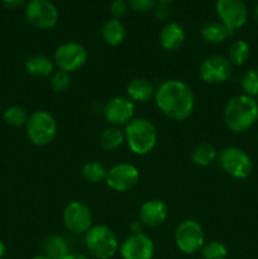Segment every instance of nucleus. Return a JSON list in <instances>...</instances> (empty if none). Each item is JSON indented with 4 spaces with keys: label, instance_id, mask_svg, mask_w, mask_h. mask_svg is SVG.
Here are the masks:
<instances>
[{
    "label": "nucleus",
    "instance_id": "obj_1",
    "mask_svg": "<svg viewBox=\"0 0 258 259\" xmlns=\"http://www.w3.org/2000/svg\"><path fill=\"white\" fill-rule=\"evenodd\" d=\"M156 105L167 118L175 121L186 120L195 106L191 88L180 80H169L156 89Z\"/></svg>",
    "mask_w": 258,
    "mask_h": 259
},
{
    "label": "nucleus",
    "instance_id": "obj_2",
    "mask_svg": "<svg viewBox=\"0 0 258 259\" xmlns=\"http://www.w3.org/2000/svg\"><path fill=\"white\" fill-rule=\"evenodd\" d=\"M258 119L257 100L248 95H238L228 101L224 109V121L234 133L249 129Z\"/></svg>",
    "mask_w": 258,
    "mask_h": 259
},
{
    "label": "nucleus",
    "instance_id": "obj_3",
    "mask_svg": "<svg viewBox=\"0 0 258 259\" xmlns=\"http://www.w3.org/2000/svg\"><path fill=\"white\" fill-rule=\"evenodd\" d=\"M125 142L134 154L146 156L153 151L158 133L152 121L144 118H133L124 129Z\"/></svg>",
    "mask_w": 258,
    "mask_h": 259
},
{
    "label": "nucleus",
    "instance_id": "obj_4",
    "mask_svg": "<svg viewBox=\"0 0 258 259\" xmlns=\"http://www.w3.org/2000/svg\"><path fill=\"white\" fill-rule=\"evenodd\" d=\"M85 244L91 255L98 259H110L119 250L115 233L106 225L91 227L85 234Z\"/></svg>",
    "mask_w": 258,
    "mask_h": 259
},
{
    "label": "nucleus",
    "instance_id": "obj_5",
    "mask_svg": "<svg viewBox=\"0 0 258 259\" xmlns=\"http://www.w3.org/2000/svg\"><path fill=\"white\" fill-rule=\"evenodd\" d=\"M27 136L35 146H47L57 134V121L52 114L45 110H37L28 116Z\"/></svg>",
    "mask_w": 258,
    "mask_h": 259
},
{
    "label": "nucleus",
    "instance_id": "obj_6",
    "mask_svg": "<svg viewBox=\"0 0 258 259\" xmlns=\"http://www.w3.org/2000/svg\"><path fill=\"white\" fill-rule=\"evenodd\" d=\"M218 162L223 171L234 179H247L252 174V159L247 152L239 147H227L223 149L218 157Z\"/></svg>",
    "mask_w": 258,
    "mask_h": 259
},
{
    "label": "nucleus",
    "instance_id": "obj_7",
    "mask_svg": "<svg viewBox=\"0 0 258 259\" xmlns=\"http://www.w3.org/2000/svg\"><path fill=\"white\" fill-rule=\"evenodd\" d=\"M175 243L185 254L199 252L205 244V234L202 227L195 220H184L175 232Z\"/></svg>",
    "mask_w": 258,
    "mask_h": 259
},
{
    "label": "nucleus",
    "instance_id": "obj_8",
    "mask_svg": "<svg viewBox=\"0 0 258 259\" xmlns=\"http://www.w3.org/2000/svg\"><path fill=\"white\" fill-rule=\"evenodd\" d=\"M88 51L77 42H67L61 45L55 52V65L58 70L71 73L80 70L88 62Z\"/></svg>",
    "mask_w": 258,
    "mask_h": 259
},
{
    "label": "nucleus",
    "instance_id": "obj_9",
    "mask_svg": "<svg viewBox=\"0 0 258 259\" xmlns=\"http://www.w3.org/2000/svg\"><path fill=\"white\" fill-rule=\"evenodd\" d=\"M25 17L38 29H51L58 20V10L50 0H29L25 8Z\"/></svg>",
    "mask_w": 258,
    "mask_h": 259
},
{
    "label": "nucleus",
    "instance_id": "obj_10",
    "mask_svg": "<svg viewBox=\"0 0 258 259\" xmlns=\"http://www.w3.org/2000/svg\"><path fill=\"white\" fill-rule=\"evenodd\" d=\"M63 224L72 234H86L93 227V215L86 204L72 201L63 210Z\"/></svg>",
    "mask_w": 258,
    "mask_h": 259
},
{
    "label": "nucleus",
    "instance_id": "obj_11",
    "mask_svg": "<svg viewBox=\"0 0 258 259\" xmlns=\"http://www.w3.org/2000/svg\"><path fill=\"white\" fill-rule=\"evenodd\" d=\"M218 17L230 29L243 27L248 20V8L243 0H217Z\"/></svg>",
    "mask_w": 258,
    "mask_h": 259
},
{
    "label": "nucleus",
    "instance_id": "obj_12",
    "mask_svg": "<svg viewBox=\"0 0 258 259\" xmlns=\"http://www.w3.org/2000/svg\"><path fill=\"white\" fill-rule=\"evenodd\" d=\"M199 73L204 82L210 85L222 83L232 75V63L223 56H210L202 61Z\"/></svg>",
    "mask_w": 258,
    "mask_h": 259
},
{
    "label": "nucleus",
    "instance_id": "obj_13",
    "mask_svg": "<svg viewBox=\"0 0 258 259\" xmlns=\"http://www.w3.org/2000/svg\"><path fill=\"white\" fill-rule=\"evenodd\" d=\"M139 181V171L134 164L118 163L108 171L105 182L110 189L119 192H125L133 189Z\"/></svg>",
    "mask_w": 258,
    "mask_h": 259
},
{
    "label": "nucleus",
    "instance_id": "obj_14",
    "mask_svg": "<svg viewBox=\"0 0 258 259\" xmlns=\"http://www.w3.org/2000/svg\"><path fill=\"white\" fill-rule=\"evenodd\" d=\"M119 252L123 259H152L154 244L144 233H136L121 243Z\"/></svg>",
    "mask_w": 258,
    "mask_h": 259
},
{
    "label": "nucleus",
    "instance_id": "obj_15",
    "mask_svg": "<svg viewBox=\"0 0 258 259\" xmlns=\"http://www.w3.org/2000/svg\"><path fill=\"white\" fill-rule=\"evenodd\" d=\"M134 103L131 99L125 96H115L104 106V116L111 125H126L134 118Z\"/></svg>",
    "mask_w": 258,
    "mask_h": 259
},
{
    "label": "nucleus",
    "instance_id": "obj_16",
    "mask_svg": "<svg viewBox=\"0 0 258 259\" xmlns=\"http://www.w3.org/2000/svg\"><path fill=\"white\" fill-rule=\"evenodd\" d=\"M168 217V207L161 200H148L139 210V219L146 227H159Z\"/></svg>",
    "mask_w": 258,
    "mask_h": 259
},
{
    "label": "nucleus",
    "instance_id": "obj_17",
    "mask_svg": "<svg viewBox=\"0 0 258 259\" xmlns=\"http://www.w3.org/2000/svg\"><path fill=\"white\" fill-rule=\"evenodd\" d=\"M185 30L179 23L171 22L159 32V43L167 51H176L184 45Z\"/></svg>",
    "mask_w": 258,
    "mask_h": 259
},
{
    "label": "nucleus",
    "instance_id": "obj_18",
    "mask_svg": "<svg viewBox=\"0 0 258 259\" xmlns=\"http://www.w3.org/2000/svg\"><path fill=\"white\" fill-rule=\"evenodd\" d=\"M126 94L132 101L136 103H146L156 94L153 83L146 78H134L129 82L126 88Z\"/></svg>",
    "mask_w": 258,
    "mask_h": 259
},
{
    "label": "nucleus",
    "instance_id": "obj_19",
    "mask_svg": "<svg viewBox=\"0 0 258 259\" xmlns=\"http://www.w3.org/2000/svg\"><path fill=\"white\" fill-rule=\"evenodd\" d=\"M25 70L30 76L34 77H48L55 70V62L47 56L34 55L25 62Z\"/></svg>",
    "mask_w": 258,
    "mask_h": 259
},
{
    "label": "nucleus",
    "instance_id": "obj_20",
    "mask_svg": "<svg viewBox=\"0 0 258 259\" xmlns=\"http://www.w3.org/2000/svg\"><path fill=\"white\" fill-rule=\"evenodd\" d=\"M234 30L230 29L229 27L222 22H210L202 27L201 35L206 42L209 43H222L229 37H232Z\"/></svg>",
    "mask_w": 258,
    "mask_h": 259
},
{
    "label": "nucleus",
    "instance_id": "obj_21",
    "mask_svg": "<svg viewBox=\"0 0 258 259\" xmlns=\"http://www.w3.org/2000/svg\"><path fill=\"white\" fill-rule=\"evenodd\" d=\"M101 35L109 46H119L125 39V28L119 19H109L101 28Z\"/></svg>",
    "mask_w": 258,
    "mask_h": 259
},
{
    "label": "nucleus",
    "instance_id": "obj_22",
    "mask_svg": "<svg viewBox=\"0 0 258 259\" xmlns=\"http://www.w3.org/2000/svg\"><path fill=\"white\" fill-rule=\"evenodd\" d=\"M219 157V152L215 148L212 144L202 143L195 147L194 151L191 152V161L194 162L196 166L206 167L214 163Z\"/></svg>",
    "mask_w": 258,
    "mask_h": 259
},
{
    "label": "nucleus",
    "instance_id": "obj_23",
    "mask_svg": "<svg viewBox=\"0 0 258 259\" xmlns=\"http://www.w3.org/2000/svg\"><path fill=\"white\" fill-rule=\"evenodd\" d=\"M45 255H47L51 259H63L68 254V244L67 240L61 235H50L46 239L45 245Z\"/></svg>",
    "mask_w": 258,
    "mask_h": 259
},
{
    "label": "nucleus",
    "instance_id": "obj_24",
    "mask_svg": "<svg viewBox=\"0 0 258 259\" xmlns=\"http://www.w3.org/2000/svg\"><path fill=\"white\" fill-rule=\"evenodd\" d=\"M124 141H125L124 131L115 125L104 129L103 133L100 134V139H99L101 148L105 151H114V149L119 148L124 143Z\"/></svg>",
    "mask_w": 258,
    "mask_h": 259
},
{
    "label": "nucleus",
    "instance_id": "obj_25",
    "mask_svg": "<svg viewBox=\"0 0 258 259\" xmlns=\"http://www.w3.org/2000/svg\"><path fill=\"white\" fill-rule=\"evenodd\" d=\"M249 45L245 40L238 39L232 43L228 51V60L232 65L242 66L243 63L247 62L248 57H249Z\"/></svg>",
    "mask_w": 258,
    "mask_h": 259
},
{
    "label": "nucleus",
    "instance_id": "obj_26",
    "mask_svg": "<svg viewBox=\"0 0 258 259\" xmlns=\"http://www.w3.org/2000/svg\"><path fill=\"white\" fill-rule=\"evenodd\" d=\"M108 176V169L99 162H88L82 167V177L90 184H100L105 181Z\"/></svg>",
    "mask_w": 258,
    "mask_h": 259
},
{
    "label": "nucleus",
    "instance_id": "obj_27",
    "mask_svg": "<svg viewBox=\"0 0 258 259\" xmlns=\"http://www.w3.org/2000/svg\"><path fill=\"white\" fill-rule=\"evenodd\" d=\"M3 118H4L5 123L10 126H22L24 124H27L28 121V114L25 111V109H23L22 106L13 105L9 106L7 110L3 114Z\"/></svg>",
    "mask_w": 258,
    "mask_h": 259
},
{
    "label": "nucleus",
    "instance_id": "obj_28",
    "mask_svg": "<svg viewBox=\"0 0 258 259\" xmlns=\"http://www.w3.org/2000/svg\"><path fill=\"white\" fill-rule=\"evenodd\" d=\"M240 88H242L244 95H258V67L252 68L244 73L242 81H240Z\"/></svg>",
    "mask_w": 258,
    "mask_h": 259
},
{
    "label": "nucleus",
    "instance_id": "obj_29",
    "mask_svg": "<svg viewBox=\"0 0 258 259\" xmlns=\"http://www.w3.org/2000/svg\"><path fill=\"white\" fill-rule=\"evenodd\" d=\"M201 250L202 257L205 259H225L228 255L227 247L218 240H211L204 244Z\"/></svg>",
    "mask_w": 258,
    "mask_h": 259
},
{
    "label": "nucleus",
    "instance_id": "obj_30",
    "mask_svg": "<svg viewBox=\"0 0 258 259\" xmlns=\"http://www.w3.org/2000/svg\"><path fill=\"white\" fill-rule=\"evenodd\" d=\"M70 83L71 75L63 70H57L56 72H53L52 77H51V86L56 93H62V91L67 90Z\"/></svg>",
    "mask_w": 258,
    "mask_h": 259
},
{
    "label": "nucleus",
    "instance_id": "obj_31",
    "mask_svg": "<svg viewBox=\"0 0 258 259\" xmlns=\"http://www.w3.org/2000/svg\"><path fill=\"white\" fill-rule=\"evenodd\" d=\"M129 3L126 0H114L110 5V13L114 19H120L128 13Z\"/></svg>",
    "mask_w": 258,
    "mask_h": 259
},
{
    "label": "nucleus",
    "instance_id": "obj_32",
    "mask_svg": "<svg viewBox=\"0 0 258 259\" xmlns=\"http://www.w3.org/2000/svg\"><path fill=\"white\" fill-rule=\"evenodd\" d=\"M129 7L138 13H147L156 7V0H129Z\"/></svg>",
    "mask_w": 258,
    "mask_h": 259
},
{
    "label": "nucleus",
    "instance_id": "obj_33",
    "mask_svg": "<svg viewBox=\"0 0 258 259\" xmlns=\"http://www.w3.org/2000/svg\"><path fill=\"white\" fill-rule=\"evenodd\" d=\"M25 4V0H3V5L8 9H17Z\"/></svg>",
    "mask_w": 258,
    "mask_h": 259
},
{
    "label": "nucleus",
    "instance_id": "obj_34",
    "mask_svg": "<svg viewBox=\"0 0 258 259\" xmlns=\"http://www.w3.org/2000/svg\"><path fill=\"white\" fill-rule=\"evenodd\" d=\"M169 12H171V10L167 8V4H161L158 8H157L156 14L159 19H166V18L169 15Z\"/></svg>",
    "mask_w": 258,
    "mask_h": 259
},
{
    "label": "nucleus",
    "instance_id": "obj_35",
    "mask_svg": "<svg viewBox=\"0 0 258 259\" xmlns=\"http://www.w3.org/2000/svg\"><path fill=\"white\" fill-rule=\"evenodd\" d=\"M63 259H89L86 255L78 254V253H68Z\"/></svg>",
    "mask_w": 258,
    "mask_h": 259
},
{
    "label": "nucleus",
    "instance_id": "obj_36",
    "mask_svg": "<svg viewBox=\"0 0 258 259\" xmlns=\"http://www.w3.org/2000/svg\"><path fill=\"white\" fill-rule=\"evenodd\" d=\"M5 250H7V248H5V244L2 242V240H0V259H3V257L5 255Z\"/></svg>",
    "mask_w": 258,
    "mask_h": 259
},
{
    "label": "nucleus",
    "instance_id": "obj_37",
    "mask_svg": "<svg viewBox=\"0 0 258 259\" xmlns=\"http://www.w3.org/2000/svg\"><path fill=\"white\" fill-rule=\"evenodd\" d=\"M253 15H254L255 20H257V22H258V4L255 5V8H254V12H253Z\"/></svg>",
    "mask_w": 258,
    "mask_h": 259
},
{
    "label": "nucleus",
    "instance_id": "obj_38",
    "mask_svg": "<svg viewBox=\"0 0 258 259\" xmlns=\"http://www.w3.org/2000/svg\"><path fill=\"white\" fill-rule=\"evenodd\" d=\"M32 259H51V258H48L47 255H37V257H33Z\"/></svg>",
    "mask_w": 258,
    "mask_h": 259
},
{
    "label": "nucleus",
    "instance_id": "obj_39",
    "mask_svg": "<svg viewBox=\"0 0 258 259\" xmlns=\"http://www.w3.org/2000/svg\"><path fill=\"white\" fill-rule=\"evenodd\" d=\"M158 2L161 3V4H168V3L174 2V0H158Z\"/></svg>",
    "mask_w": 258,
    "mask_h": 259
},
{
    "label": "nucleus",
    "instance_id": "obj_40",
    "mask_svg": "<svg viewBox=\"0 0 258 259\" xmlns=\"http://www.w3.org/2000/svg\"><path fill=\"white\" fill-rule=\"evenodd\" d=\"M257 104H258V100H257Z\"/></svg>",
    "mask_w": 258,
    "mask_h": 259
}]
</instances>
